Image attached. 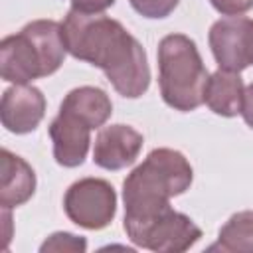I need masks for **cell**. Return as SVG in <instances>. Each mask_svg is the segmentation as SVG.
Listing matches in <instances>:
<instances>
[{
	"instance_id": "obj_8",
	"label": "cell",
	"mask_w": 253,
	"mask_h": 253,
	"mask_svg": "<svg viewBox=\"0 0 253 253\" xmlns=\"http://www.w3.org/2000/svg\"><path fill=\"white\" fill-rule=\"evenodd\" d=\"M45 115V97L38 87L14 85L8 87L0 103V119L6 130L26 134L38 128Z\"/></svg>"
},
{
	"instance_id": "obj_19",
	"label": "cell",
	"mask_w": 253,
	"mask_h": 253,
	"mask_svg": "<svg viewBox=\"0 0 253 253\" xmlns=\"http://www.w3.org/2000/svg\"><path fill=\"white\" fill-rule=\"evenodd\" d=\"M241 117L243 121L253 128V83H249L243 91V103H241Z\"/></svg>"
},
{
	"instance_id": "obj_1",
	"label": "cell",
	"mask_w": 253,
	"mask_h": 253,
	"mask_svg": "<svg viewBox=\"0 0 253 253\" xmlns=\"http://www.w3.org/2000/svg\"><path fill=\"white\" fill-rule=\"evenodd\" d=\"M61 38L67 53L103 69L119 95L138 99L148 91L150 67L146 51L121 22L105 14L69 10L61 22Z\"/></svg>"
},
{
	"instance_id": "obj_9",
	"label": "cell",
	"mask_w": 253,
	"mask_h": 253,
	"mask_svg": "<svg viewBox=\"0 0 253 253\" xmlns=\"http://www.w3.org/2000/svg\"><path fill=\"white\" fill-rule=\"evenodd\" d=\"M142 142V134L128 125L103 126L95 138L93 162L105 170L126 168L138 158Z\"/></svg>"
},
{
	"instance_id": "obj_15",
	"label": "cell",
	"mask_w": 253,
	"mask_h": 253,
	"mask_svg": "<svg viewBox=\"0 0 253 253\" xmlns=\"http://www.w3.org/2000/svg\"><path fill=\"white\" fill-rule=\"evenodd\" d=\"M87 249V241L85 237L67 233V231H57L51 233L40 247L42 253L45 251H71V253H83Z\"/></svg>"
},
{
	"instance_id": "obj_5",
	"label": "cell",
	"mask_w": 253,
	"mask_h": 253,
	"mask_svg": "<svg viewBox=\"0 0 253 253\" xmlns=\"http://www.w3.org/2000/svg\"><path fill=\"white\" fill-rule=\"evenodd\" d=\"M67 217L83 229H103L117 213L115 188L103 178H81L63 196Z\"/></svg>"
},
{
	"instance_id": "obj_6",
	"label": "cell",
	"mask_w": 253,
	"mask_h": 253,
	"mask_svg": "<svg viewBox=\"0 0 253 253\" xmlns=\"http://www.w3.org/2000/svg\"><path fill=\"white\" fill-rule=\"evenodd\" d=\"M210 47L219 69L241 73L253 65V20L227 16L210 28Z\"/></svg>"
},
{
	"instance_id": "obj_17",
	"label": "cell",
	"mask_w": 253,
	"mask_h": 253,
	"mask_svg": "<svg viewBox=\"0 0 253 253\" xmlns=\"http://www.w3.org/2000/svg\"><path fill=\"white\" fill-rule=\"evenodd\" d=\"M210 2L223 16H241L253 8V0H210Z\"/></svg>"
},
{
	"instance_id": "obj_14",
	"label": "cell",
	"mask_w": 253,
	"mask_h": 253,
	"mask_svg": "<svg viewBox=\"0 0 253 253\" xmlns=\"http://www.w3.org/2000/svg\"><path fill=\"white\" fill-rule=\"evenodd\" d=\"M211 251H253V211L233 213L217 233V243L210 247Z\"/></svg>"
},
{
	"instance_id": "obj_3",
	"label": "cell",
	"mask_w": 253,
	"mask_h": 253,
	"mask_svg": "<svg viewBox=\"0 0 253 253\" xmlns=\"http://www.w3.org/2000/svg\"><path fill=\"white\" fill-rule=\"evenodd\" d=\"M65 53L61 24L55 20H34L0 42V75L14 85H26L55 73Z\"/></svg>"
},
{
	"instance_id": "obj_18",
	"label": "cell",
	"mask_w": 253,
	"mask_h": 253,
	"mask_svg": "<svg viewBox=\"0 0 253 253\" xmlns=\"http://www.w3.org/2000/svg\"><path fill=\"white\" fill-rule=\"evenodd\" d=\"M71 10L83 12V14H103L107 8L115 4V0H69Z\"/></svg>"
},
{
	"instance_id": "obj_7",
	"label": "cell",
	"mask_w": 253,
	"mask_h": 253,
	"mask_svg": "<svg viewBox=\"0 0 253 253\" xmlns=\"http://www.w3.org/2000/svg\"><path fill=\"white\" fill-rule=\"evenodd\" d=\"M202 237V229L184 213L176 210H166L156 219H152L132 243L150 251L160 253H180L190 249Z\"/></svg>"
},
{
	"instance_id": "obj_10",
	"label": "cell",
	"mask_w": 253,
	"mask_h": 253,
	"mask_svg": "<svg viewBox=\"0 0 253 253\" xmlns=\"http://www.w3.org/2000/svg\"><path fill=\"white\" fill-rule=\"evenodd\" d=\"M91 130L93 128L85 121H81L73 113L59 109L57 117L49 125V136L53 142L55 162L65 168L81 166L89 150Z\"/></svg>"
},
{
	"instance_id": "obj_4",
	"label": "cell",
	"mask_w": 253,
	"mask_h": 253,
	"mask_svg": "<svg viewBox=\"0 0 253 253\" xmlns=\"http://www.w3.org/2000/svg\"><path fill=\"white\" fill-rule=\"evenodd\" d=\"M208 69L194 43L184 34H168L158 43V83L164 103L188 113L204 103Z\"/></svg>"
},
{
	"instance_id": "obj_11",
	"label": "cell",
	"mask_w": 253,
	"mask_h": 253,
	"mask_svg": "<svg viewBox=\"0 0 253 253\" xmlns=\"http://www.w3.org/2000/svg\"><path fill=\"white\" fill-rule=\"evenodd\" d=\"M0 206L12 210L26 204L36 192L34 168L18 154L2 148L0 152Z\"/></svg>"
},
{
	"instance_id": "obj_16",
	"label": "cell",
	"mask_w": 253,
	"mask_h": 253,
	"mask_svg": "<svg viewBox=\"0 0 253 253\" xmlns=\"http://www.w3.org/2000/svg\"><path fill=\"white\" fill-rule=\"evenodd\" d=\"M128 2L140 16L150 20H160L170 16L180 0H128Z\"/></svg>"
},
{
	"instance_id": "obj_2",
	"label": "cell",
	"mask_w": 253,
	"mask_h": 253,
	"mask_svg": "<svg viewBox=\"0 0 253 253\" xmlns=\"http://www.w3.org/2000/svg\"><path fill=\"white\" fill-rule=\"evenodd\" d=\"M194 180L186 156L174 148H154L123 182L126 237L132 241L154 217L170 210V198L184 194Z\"/></svg>"
},
{
	"instance_id": "obj_12",
	"label": "cell",
	"mask_w": 253,
	"mask_h": 253,
	"mask_svg": "<svg viewBox=\"0 0 253 253\" xmlns=\"http://www.w3.org/2000/svg\"><path fill=\"white\" fill-rule=\"evenodd\" d=\"M243 79L239 73L217 69L208 77L206 91H204V103L221 117H235L241 113V103H243Z\"/></svg>"
},
{
	"instance_id": "obj_13",
	"label": "cell",
	"mask_w": 253,
	"mask_h": 253,
	"mask_svg": "<svg viewBox=\"0 0 253 253\" xmlns=\"http://www.w3.org/2000/svg\"><path fill=\"white\" fill-rule=\"evenodd\" d=\"M59 109L73 113L75 117L85 121L91 128H99L109 121L113 113V103L103 89L83 85V87L71 89L61 101Z\"/></svg>"
}]
</instances>
